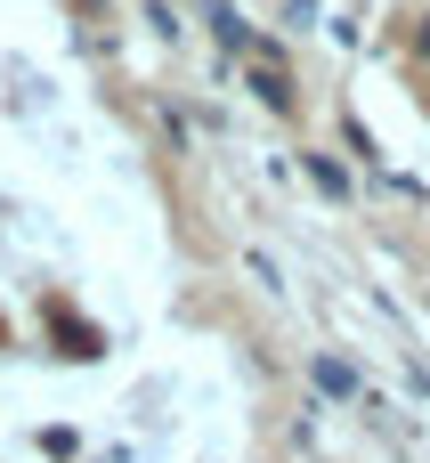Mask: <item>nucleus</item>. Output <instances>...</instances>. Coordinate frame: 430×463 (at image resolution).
I'll use <instances>...</instances> for the list:
<instances>
[{"label":"nucleus","mask_w":430,"mask_h":463,"mask_svg":"<svg viewBox=\"0 0 430 463\" xmlns=\"http://www.w3.org/2000/svg\"><path fill=\"white\" fill-rule=\"evenodd\" d=\"M309 374H317V391H325V399H358V366H350V358H333V350H325Z\"/></svg>","instance_id":"f257e3e1"},{"label":"nucleus","mask_w":430,"mask_h":463,"mask_svg":"<svg viewBox=\"0 0 430 463\" xmlns=\"http://www.w3.org/2000/svg\"><path fill=\"white\" fill-rule=\"evenodd\" d=\"M252 98L285 114V106H293V81H285V65H252Z\"/></svg>","instance_id":"f03ea898"},{"label":"nucleus","mask_w":430,"mask_h":463,"mask_svg":"<svg viewBox=\"0 0 430 463\" xmlns=\"http://www.w3.org/2000/svg\"><path fill=\"white\" fill-rule=\"evenodd\" d=\"M309 179H317V187H325V195H333V203H341V195H350V171H341V163H333V155H309Z\"/></svg>","instance_id":"7ed1b4c3"},{"label":"nucleus","mask_w":430,"mask_h":463,"mask_svg":"<svg viewBox=\"0 0 430 463\" xmlns=\"http://www.w3.org/2000/svg\"><path fill=\"white\" fill-rule=\"evenodd\" d=\"M211 33H220V41H228V49H252V24H244V16H236V8H211Z\"/></svg>","instance_id":"20e7f679"},{"label":"nucleus","mask_w":430,"mask_h":463,"mask_svg":"<svg viewBox=\"0 0 430 463\" xmlns=\"http://www.w3.org/2000/svg\"><path fill=\"white\" fill-rule=\"evenodd\" d=\"M415 57L430 65V16H415Z\"/></svg>","instance_id":"39448f33"}]
</instances>
